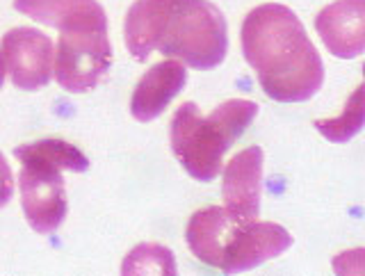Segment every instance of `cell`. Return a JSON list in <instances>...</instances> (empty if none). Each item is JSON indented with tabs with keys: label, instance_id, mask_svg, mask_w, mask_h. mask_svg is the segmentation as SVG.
<instances>
[{
	"label": "cell",
	"instance_id": "obj_1",
	"mask_svg": "<svg viewBox=\"0 0 365 276\" xmlns=\"http://www.w3.org/2000/svg\"><path fill=\"white\" fill-rule=\"evenodd\" d=\"M123 39L140 62L163 53L210 71L226 57L228 26L222 9L208 0H135L125 14Z\"/></svg>",
	"mask_w": 365,
	"mask_h": 276
},
{
	"label": "cell",
	"instance_id": "obj_2",
	"mask_svg": "<svg viewBox=\"0 0 365 276\" xmlns=\"http://www.w3.org/2000/svg\"><path fill=\"white\" fill-rule=\"evenodd\" d=\"M242 53L262 91L279 103H302L324 83V64L304 23L285 5L251 9L242 23Z\"/></svg>",
	"mask_w": 365,
	"mask_h": 276
},
{
	"label": "cell",
	"instance_id": "obj_3",
	"mask_svg": "<svg viewBox=\"0 0 365 276\" xmlns=\"http://www.w3.org/2000/svg\"><path fill=\"white\" fill-rule=\"evenodd\" d=\"M185 237L203 265L224 274L249 272L292 247V235L281 224L245 220L220 205L194 213Z\"/></svg>",
	"mask_w": 365,
	"mask_h": 276
},
{
	"label": "cell",
	"instance_id": "obj_4",
	"mask_svg": "<svg viewBox=\"0 0 365 276\" xmlns=\"http://www.w3.org/2000/svg\"><path fill=\"white\" fill-rule=\"evenodd\" d=\"M258 106L233 98L203 117L194 103H182L171 119V151L194 180L208 183L220 176L222 160L256 119Z\"/></svg>",
	"mask_w": 365,
	"mask_h": 276
},
{
	"label": "cell",
	"instance_id": "obj_5",
	"mask_svg": "<svg viewBox=\"0 0 365 276\" xmlns=\"http://www.w3.org/2000/svg\"><path fill=\"white\" fill-rule=\"evenodd\" d=\"M14 155L21 163L19 188L23 215L32 231L51 235L62 226L68 210L62 169L51 160L26 151L23 146L14 148Z\"/></svg>",
	"mask_w": 365,
	"mask_h": 276
},
{
	"label": "cell",
	"instance_id": "obj_6",
	"mask_svg": "<svg viewBox=\"0 0 365 276\" xmlns=\"http://www.w3.org/2000/svg\"><path fill=\"white\" fill-rule=\"evenodd\" d=\"M112 64V44L108 30L73 28L62 30L53 60L55 80L71 94L94 89Z\"/></svg>",
	"mask_w": 365,
	"mask_h": 276
},
{
	"label": "cell",
	"instance_id": "obj_7",
	"mask_svg": "<svg viewBox=\"0 0 365 276\" xmlns=\"http://www.w3.org/2000/svg\"><path fill=\"white\" fill-rule=\"evenodd\" d=\"M55 46L34 28H14L3 37V62L14 87L37 91L53 76Z\"/></svg>",
	"mask_w": 365,
	"mask_h": 276
},
{
	"label": "cell",
	"instance_id": "obj_8",
	"mask_svg": "<svg viewBox=\"0 0 365 276\" xmlns=\"http://www.w3.org/2000/svg\"><path fill=\"white\" fill-rule=\"evenodd\" d=\"M319 39L331 55L354 60L365 51V0H336L315 19Z\"/></svg>",
	"mask_w": 365,
	"mask_h": 276
},
{
	"label": "cell",
	"instance_id": "obj_9",
	"mask_svg": "<svg viewBox=\"0 0 365 276\" xmlns=\"http://www.w3.org/2000/svg\"><path fill=\"white\" fill-rule=\"evenodd\" d=\"M262 148L249 146L231 158L224 169L222 197L224 208L245 220H256L262 194Z\"/></svg>",
	"mask_w": 365,
	"mask_h": 276
},
{
	"label": "cell",
	"instance_id": "obj_10",
	"mask_svg": "<svg viewBox=\"0 0 365 276\" xmlns=\"http://www.w3.org/2000/svg\"><path fill=\"white\" fill-rule=\"evenodd\" d=\"M187 83V71L185 64L178 60H167L151 66L148 71L140 78L133 98H130V112L137 121H153L165 108L174 101L182 87Z\"/></svg>",
	"mask_w": 365,
	"mask_h": 276
},
{
	"label": "cell",
	"instance_id": "obj_11",
	"mask_svg": "<svg viewBox=\"0 0 365 276\" xmlns=\"http://www.w3.org/2000/svg\"><path fill=\"white\" fill-rule=\"evenodd\" d=\"M14 9L57 30H108L106 9L96 0H14Z\"/></svg>",
	"mask_w": 365,
	"mask_h": 276
},
{
	"label": "cell",
	"instance_id": "obj_12",
	"mask_svg": "<svg viewBox=\"0 0 365 276\" xmlns=\"http://www.w3.org/2000/svg\"><path fill=\"white\" fill-rule=\"evenodd\" d=\"M123 276H176V258L171 249L163 245H137L128 256L123 258L121 265Z\"/></svg>",
	"mask_w": 365,
	"mask_h": 276
},
{
	"label": "cell",
	"instance_id": "obj_13",
	"mask_svg": "<svg viewBox=\"0 0 365 276\" xmlns=\"http://www.w3.org/2000/svg\"><path fill=\"white\" fill-rule=\"evenodd\" d=\"M315 128L322 133V137H327L329 142H336V144H345L351 137H356L363 128V85L354 89V94L349 96L340 117L319 119L315 121Z\"/></svg>",
	"mask_w": 365,
	"mask_h": 276
},
{
	"label": "cell",
	"instance_id": "obj_14",
	"mask_svg": "<svg viewBox=\"0 0 365 276\" xmlns=\"http://www.w3.org/2000/svg\"><path fill=\"white\" fill-rule=\"evenodd\" d=\"M11 194H14V176H11L5 155L0 153V208H5L11 201Z\"/></svg>",
	"mask_w": 365,
	"mask_h": 276
},
{
	"label": "cell",
	"instance_id": "obj_15",
	"mask_svg": "<svg viewBox=\"0 0 365 276\" xmlns=\"http://www.w3.org/2000/svg\"><path fill=\"white\" fill-rule=\"evenodd\" d=\"M3 80H5V62H3V55H0V87H3Z\"/></svg>",
	"mask_w": 365,
	"mask_h": 276
}]
</instances>
